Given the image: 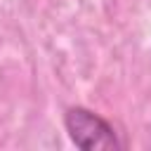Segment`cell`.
Segmentation results:
<instances>
[{"mask_svg": "<svg viewBox=\"0 0 151 151\" xmlns=\"http://www.w3.org/2000/svg\"><path fill=\"white\" fill-rule=\"evenodd\" d=\"M64 127L71 142L85 151H116L120 149V139L116 130L94 111L85 106H71L64 113Z\"/></svg>", "mask_w": 151, "mask_h": 151, "instance_id": "1", "label": "cell"}]
</instances>
